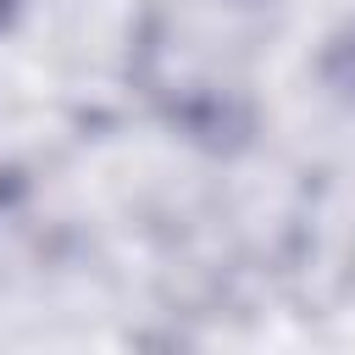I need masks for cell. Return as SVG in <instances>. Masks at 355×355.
Segmentation results:
<instances>
[{"label":"cell","mask_w":355,"mask_h":355,"mask_svg":"<svg viewBox=\"0 0 355 355\" xmlns=\"http://www.w3.org/2000/svg\"><path fill=\"white\" fill-rule=\"evenodd\" d=\"M17 11H22V0H0V33L17 22Z\"/></svg>","instance_id":"obj_1"}]
</instances>
